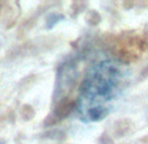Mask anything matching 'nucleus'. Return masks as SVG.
Instances as JSON below:
<instances>
[{
  "label": "nucleus",
  "mask_w": 148,
  "mask_h": 144,
  "mask_svg": "<svg viewBox=\"0 0 148 144\" xmlns=\"http://www.w3.org/2000/svg\"><path fill=\"white\" fill-rule=\"evenodd\" d=\"M127 84L125 66L114 59L93 63L84 73L76 98V114L85 123L106 118Z\"/></svg>",
  "instance_id": "nucleus-1"
}]
</instances>
